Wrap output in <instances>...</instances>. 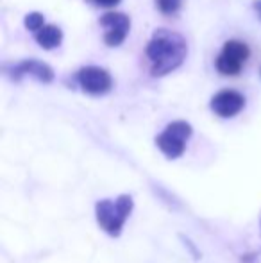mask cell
<instances>
[{"mask_svg": "<svg viewBox=\"0 0 261 263\" xmlns=\"http://www.w3.org/2000/svg\"><path fill=\"white\" fill-rule=\"evenodd\" d=\"M256 11H258L259 16H261V0H258V2H256Z\"/></svg>", "mask_w": 261, "mask_h": 263, "instance_id": "4fadbf2b", "label": "cell"}, {"mask_svg": "<svg viewBox=\"0 0 261 263\" xmlns=\"http://www.w3.org/2000/svg\"><path fill=\"white\" fill-rule=\"evenodd\" d=\"M24 76L34 77L39 83H50L54 79L52 68L49 65H45V63L36 61V59H29V61L20 63V65H16L13 68V79H20Z\"/></svg>", "mask_w": 261, "mask_h": 263, "instance_id": "ba28073f", "label": "cell"}, {"mask_svg": "<svg viewBox=\"0 0 261 263\" xmlns=\"http://www.w3.org/2000/svg\"><path fill=\"white\" fill-rule=\"evenodd\" d=\"M244 107L245 97L234 90H222L211 99V109L222 118L236 117Z\"/></svg>", "mask_w": 261, "mask_h": 263, "instance_id": "52a82bcc", "label": "cell"}, {"mask_svg": "<svg viewBox=\"0 0 261 263\" xmlns=\"http://www.w3.org/2000/svg\"><path fill=\"white\" fill-rule=\"evenodd\" d=\"M77 83L86 93L90 95H104L111 90L113 79L104 68L98 66H84L77 73Z\"/></svg>", "mask_w": 261, "mask_h": 263, "instance_id": "5b68a950", "label": "cell"}, {"mask_svg": "<svg viewBox=\"0 0 261 263\" xmlns=\"http://www.w3.org/2000/svg\"><path fill=\"white\" fill-rule=\"evenodd\" d=\"M45 25V18H43V14L39 13H29L27 16H25V27L29 29V31L32 32H38L39 29Z\"/></svg>", "mask_w": 261, "mask_h": 263, "instance_id": "8fae6325", "label": "cell"}, {"mask_svg": "<svg viewBox=\"0 0 261 263\" xmlns=\"http://www.w3.org/2000/svg\"><path fill=\"white\" fill-rule=\"evenodd\" d=\"M34 38H36V42L39 43V47L50 50L61 45L63 32H61V29L56 27V25H43L38 32H34Z\"/></svg>", "mask_w": 261, "mask_h": 263, "instance_id": "9c48e42d", "label": "cell"}, {"mask_svg": "<svg viewBox=\"0 0 261 263\" xmlns=\"http://www.w3.org/2000/svg\"><path fill=\"white\" fill-rule=\"evenodd\" d=\"M101 25L104 27V42L109 47H118L129 34L131 20L124 13H106L101 18Z\"/></svg>", "mask_w": 261, "mask_h": 263, "instance_id": "8992f818", "label": "cell"}, {"mask_svg": "<svg viewBox=\"0 0 261 263\" xmlns=\"http://www.w3.org/2000/svg\"><path fill=\"white\" fill-rule=\"evenodd\" d=\"M249 47L244 42L238 40H229L224 43L222 52L216 58V70L222 76H238L242 66L249 59Z\"/></svg>", "mask_w": 261, "mask_h": 263, "instance_id": "277c9868", "label": "cell"}, {"mask_svg": "<svg viewBox=\"0 0 261 263\" xmlns=\"http://www.w3.org/2000/svg\"><path fill=\"white\" fill-rule=\"evenodd\" d=\"M90 2L97 7H115L120 4V0H90Z\"/></svg>", "mask_w": 261, "mask_h": 263, "instance_id": "7c38bea8", "label": "cell"}, {"mask_svg": "<svg viewBox=\"0 0 261 263\" xmlns=\"http://www.w3.org/2000/svg\"><path fill=\"white\" fill-rule=\"evenodd\" d=\"M190 136H192V125L188 122L177 120L165 127V131L156 138V143L165 156L175 159L183 156Z\"/></svg>", "mask_w": 261, "mask_h": 263, "instance_id": "3957f363", "label": "cell"}, {"mask_svg": "<svg viewBox=\"0 0 261 263\" xmlns=\"http://www.w3.org/2000/svg\"><path fill=\"white\" fill-rule=\"evenodd\" d=\"M132 197L131 195H120L118 199H104L97 202L95 213H97V222L109 236H118L122 233V228L126 224L127 217L132 211Z\"/></svg>", "mask_w": 261, "mask_h": 263, "instance_id": "7a4b0ae2", "label": "cell"}, {"mask_svg": "<svg viewBox=\"0 0 261 263\" xmlns=\"http://www.w3.org/2000/svg\"><path fill=\"white\" fill-rule=\"evenodd\" d=\"M188 47L181 34L168 29H157L147 45V58L150 63L152 76L161 77L181 66Z\"/></svg>", "mask_w": 261, "mask_h": 263, "instance_id": "6da1fadb", "label": "cell"}, {"mask_svg": "<svg viewBox=\"0 0 261 263\" xmlns=\"http://www.w3.org/2000/svg\"><path fill=\"white\" fill-rule=\"evenodd\" d=\"M181 2L183 0H156V6L163 14H175L181 9Z\"/></svg>", "mask_w": 261, "mask_h": 263, "instance_id": "30bf717a", "label": "cell"}]
</instances>
